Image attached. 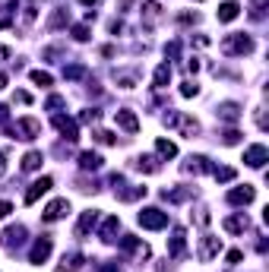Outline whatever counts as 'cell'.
I'll use <instances>...</instances> for the list:
<instances>
[{"label":"cell","mask_w":269,"mask_h":272,"mask_svg":"<svg viewBox=\"0 0 269 272\" xmlns=\"http://www.w3.org/2000/svg\"><path fill=\"white\" fill-rule=\"evenodd\" d=\"M139 225L149 231H158V228H168V212H162V209H143L139 212Z\"/></svg>","instance_id":"obj_1"},{"label":"cell","mask_w":269,"mask_h":272,"mask_svg":"<svg viewBox=\"0 0 269 272\" xmlns=\"http://www.w3.org/2000/svg\"><path fill=\"white\" fill-rule=\"evenodd\" d=\"M51 238H48V234H44V238H38V241H35V247H32V253H29V259H32V263L35 266H41L44 263V259H48L51 256Z\"/></svg>","instance_id":"obj_2"},{"label":"cell","mask_w":269,"mask_h":272,"mask_svg":"<svg viewBox=\"0 0 269 272\" xmlns=\"http://www.w3.org/2000/svg\"><path fill=\"white\" fill-rule=\"evenodd\" d=\"M13 133H16L19 139H35V136L41 133V127H38V121H32V117H22V121H16Z\"/></svg>","instance_id":"obj_3"},{"label":"cell","mask_w":269,"mask_h":272,"mask_svg":"<svg viewBox=\"0 0 269 272\" xmlns=\"http://www.w3.org/2000/svg\"><path fill=\"white\" fill-rule=\"evenodd\" d=\"M54 127L61 130V133H64V139H70V143H73V139H79V130H76V121H70V117H64V114H57V117H54Z\"/></svg>","instance_id":"obj_4"},{"label":"cell","mask_w":269,"mask_h":272,"mask_svg":"<svg viewBox=\"0 0 269 272\" xmlns=\"http://www.w3.org/2000/svg\"><path fill=\"white\" fill-rule=\"evenodd\" d=\"M67 212H70V203H67V199H54V203L41 212V219H44V222H57V219H64Z\"/></svg>","instance_id":"obj_5"},{"label":"cell","mask_w":269,"mask_h":272,"mask_svg":"<svg viewBox=\"0 0 269 272\" xmlns=\"http://www.w3.org/2000/svg\"><path fill=\"white\" fill-rule=\"evenodd\" d=\"M51 184H54L51 177H38V181H35V184L29 187V193H26V206H32L41 193H48V190H51Z\"/></svg>","instance_id":"obj_6"},{"label":"cell","mask_w":269,"mask_h":272,"mask_svg":"<svg viewBox=\"0 0 269 272\" xmlns=\"http://www.w3.org/2000/svg\"><path fill=\"white\" fill-rule=\"evenodd\" d=\"M269 158V152H266V146H250L247 152H244V161L250 165V168H263V161Z\"/></svg>","instance_id":"obj_7"},{"label":"cell","mask_w":269,"mask_h":272,"mask_svg":"<svg viewBox=\"0 0 269 272\" xmlns=\"http://www.w3.org/2000/svg\"><path fill=\"white\" fill-rule=\"evenodd\" d=\"M95 222H98V212H95V209L83 212V215H79V225H76V238H86V234L95 228Z\"/></svg>","instance_id":"obj_8"},{"label":"cell","mask_w":269,"mask_h":272,"mask_svg":"<svg viewBox=\"0 0 269 272\" xmlns=\"http://www.w3.org/2000/svg\"><path fill=\"white\" fill-rule=\"evenodd\" d=\"M114 121H118V127H124L127 133H136V130H139V121H136V114H133V111H127V108L114 114Z\"/></svg>","instance_id":"obj_9"},{"label":"cell","mask_w":269,"mask_h":272,"mask_svg":"<svg viewBox=\"0 0 269 272\" xmlns=\"http://www.w3.org/2000/svg\"><path fill=\"white\" fill-rule=\"evenodd\" d=\"M250 199H253V187H247V184H244V187H238V190H231V193H228V203H231V206H241V203L247 206Z\"/></svg>","instance_id":"obj_10"},{"label":"cell","mask_w":269,"mask_h":272,"mask_svg":"<svg viewBox=\"0 0 269 272\" xmlns=\"http://www.w3.org/2000/svg\"><path fill=\"white\" fill-rule=\"evenodd\" d=\"M219 250H222V241H219V238H203V247H200V259H203V263H209V259H212Z\"/></svg>","instance_id":"obj_11"},{"label":"cell","mask_w":269,"mask_h":272,"mask_svg":"<svg viewBox=\"0 0 269 272\" xmlns=\"http://www.w3.org/2000/svg\"><path fill=\"white\" fill-rule=\"evenodd\" d=\"M79 168H83V171L101 168V155H98V152H83V155H79Z\"/></svg>","instance_id":"obj_12"},{"label":"cell","mask_w":269,"mask_h":272,"mask_svg":"<svg viewBox=\"0 0 269 272\" xmlns=\"http://www.w3.org/2000/svg\"><path fill=\"white\" fill-rule=\"evenodd\" d=\"M241 13V7L235 4V0H228V4H222L219 7V22H231V19H238Z\"/></svg>","instance_id":"obj_13"},{"label":"cell","mask_w":269,"mask_h":272,"mask_svg":"<svg viewBox=\"0 0 269 272\" xmlns=\"http://www.w3.org/2000/svg\"><path fill=\"white\" fill-rule=\"evenodd\" d=\"M121 228V219L118 215H111V219H104L101 225V241H114V231Z\"/></svg>","instance_id":"obj_14"},{"label":"cell","mask_w":269,"mask_h":272,"mask_svg":"<svg viewBox=\"0 0 269 272\" xmlns=\"http://www.w3.org/2000/svg\"><path fill=\"white\" fill-rule=\"evenodd\" d=\"M184 250V228H174V234H171V247H168V253L171 256H178Z\"/></svg>","instance_id":"obj_15"},{"label":"cell","mask_w":269,"mask_h":272,"mask_svg":"<svg viewBox=\"0 0 269 272\" xmlns=\"http://www.w3.org/2000/svg\"><path fill=\"white\" fill-rule=\"evenodd\" d=\"M155 149H158V155H165V158H174V155H178V146L168 143V139H155Z\"/></svg>","instance_id":"obj_16"},{"label":"cell","mask_w":269,"mask_h":272,"mask_svg":"<svg viewBox=\"0 0 269 272\" xmlns=\"http://www.w3.org/2000/svg\"><path fill=\"white\" fill-rule=\"evenodd\" d=\"M41 161H44V155H41V152H29V155L22 158V171H35Z\"/></svg>","instance_id":"obj_17"},{"label":"cell","mask_w":269,"mask_h":272,"mask_svg":"<svg viewBox=\"0 0 269 272\" xmlns=\"http://www.w3.org/2000/svg\"><path fill=\"white\" fill-rule=\"evenodd\" d=\"M168 79H171V67H168V64H162V67L155 70V89H165V86H168Z\"/></svg>","instance_id":"obj_18"},{"label":"cell","mask_w":269,"mask_h":272,"mask_svg":"<svg viewBox=\"0 0 269 272\" xmlns=\"http://www.w3.org/2000/svg\"><path fill=\"white\" fill-rule=\"evenodd\" d=\"M219 117H222V121H238V104H231V101H225V104H222V108H219Z\"/></svg>","instance_id":"obj_19"},{"label":"cell","mask_w":269,"mask_h":272,"mask_svg":"<svg viewBox=\"0 0 269 272\" xmlns=\"http://www.w3.org/2000/svg\"><path fill=\"white\" fill-rule=\"evenodd\" d=\"M32 82H35V86H41V89H48L51 86V73H44V70H32Z\"/></svg>","instance_id":"obj_20"},{"label":"cell","mask_w":269,"mask_h":272,"mask_svg":"<svg viewBox=\"0 0 269 272\" xmlns=\"http://www.w3.org/2000/svg\"><path fill=\"white\" fill-rule=\"evenodd\" d=\"M244 228H247V215H238V219L225 222V231H244Z\"/></svg>","instance_id":"obj_21"},{"label":"cell","mask_w":269,"mask_h":272,"mask_svg":"<svg viewBox=\"0 0 269 272\" xmlns=\"http://www.w3.org/2000/svg\"><path fill=\"white\" fill-rule=\"evenodd\" d=\"M212 174H216L219 184H225V181H231V177H235V168H216Z\"/></svg>","instance_id":"obj_22"},{"label":"cell","mask_w":269,"mask_h":272,"mask_svg":"<svg viewBox=\"0 0 269 272\" xmlns=\"http://www.w3.org/2000/svg\"><path fill=\"white\" fill-rule=\"evenodd\" d=\"M196 92H200V86H196V82H184V86H181V95H184V98L196 95Z\"/></svg>","instance_id":"obj_23"},{"label":"cell","mask_w":269,"mask_h":272,"mask_svg":"<svg viewBox=\"0 0 269 272\" xmlns=\"http://www.w3.org/2000/svg\"><path fill=\"white\" fill-rule=\"evenodd\" d=\"M83 73H86L83 67H67V70H64V76H67V79H79Z\"/></svg>","instance_id":"obj_24"},{"label":"cell","mask_w":269,"mask_h":272,"mask_svg":"<svg viewBox=\"0 0 269 272\" xmlns=\"http://www.w3.org/2000/svg\"><path fill=\"white\" fill-rule=\"evenodd\" d=\"M73 38H76V41H86V38H89V29H86V26H76V29H73Z\"/></svg>","instance_id":"obj_25"},{"label":"cell","mask_w":269,"mask_h":272,"mask_svg":"<svg viewBox=\"0 0 269 272\" xmlns=\"http://www.w3.org/2000/svg\"><path fill=\"white\" fill-rule=\"evenodd\" d=\"M238 139H241V133H238V130H228V133H225V143H228V146H235Z\"/></svg>","instance_id":"obj_26"},{"label":"cell","mask_w":269,"mask_h":272,"mask_svg":"<svg viewBox=\"0 0 269 272\" xmlns=\"http://www.w3.org/2000/svg\"><path fill=\"white\" fill-rule=\"evenodd\" d=\"M241 259H244V253H241V250H231V253H228V263H231V266H238Z\"/></svg>","instance_id":"obj_27"},{"label":"cell","mask_w":269,"mask_h":272,"mask_svg":"<svg viewBox=\"0 0 269 272\" xmlns=\"http://www.w3.org/2000/svg\"><path fill=\"white\" fill-rule=\"evenodd\" d=\"M10 212H13V206H10V203H7V199H0V219H7V215H10Z\"/></svg>","instance_id":"obj_28"},{"label":"cell","mask_w":269,"mask_h":272,"mask_svg":"<svg viewBox=\"0 0 269 272\" xmlns=\"http://www.w3.org/2000/svg\"><path fill=\"white\" fill-rule=\"evenodd\" d=\"M0 124H7V108L0 104Z\"/></svg>","instance_id":"obj_29"},{"label":"cell","mask_w":269,"mask_h":272,"mask_svg":"<svg viewBox=\"0 0 269 272\" xmlns=\"http://www.w3.org/2000/svg\"><path fill=\"white\" fill-rule=\"evenodd\" d=\"M0 89H7V76L4 73H0Z\"/></svg>","instance_id":"obj_30"}]
</instances>
